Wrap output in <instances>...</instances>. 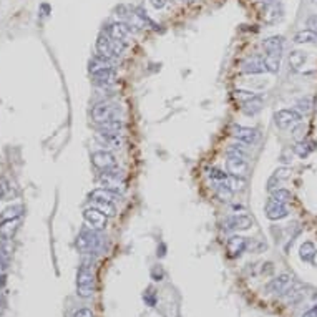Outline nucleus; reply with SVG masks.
I'll use <instances>...</instances> for the list:
<instances>
[{
  "mask_svg": "<svg viewBox=\"0 0 317 317\" xmlns=\"http://www.w3.org/2000/svg\"><path fill=\"white\" fill-rule=\"evenodd\" d=\"M23 214V206L22 205H13L5 208L2 212H0V221H7V219H18Z\"/></svg>",
  "mask_w": 317,
  "mask_h": 317,
  "instance_id": "5701e85b",
  "label": "nucleus"
},
{
  "mask_svg": "<svg viewBox=\"0 0 317 317\" xmlns=\"http://www.w3.org/2000/svg\"><path fill=\"white\" fill-rule=\"evenodd\" d=\"M294 151L297 156H301V158H306L307 155L311 153V148L307 143H302V141H297V145L294 146Z\"/></svg>",
  "mask_w": 317,
  "mask_h": 317,
  "instance_id": "c9c22d12",
  "label": "nucleus"
},
{
  "mask_svg": "<svg viewBox=\"0 0 317 317\" xmlns=\"http://www.w3.org/2000/svg\"><path fill=\"white\" fill-rule=\"evenodd\" d=\"M92 77H93V82L97 85H100V87H108V85L115 83L116 72H115V68H113V67H106V68L100 70V72L93 73Z\"/></svg>",
  "mask_w": 317,
  "mask_h": 317,
  "instance_id": "2eb2a0df",
  "label": "nucleus"
},
{
  "mask_svg": "<svg viewBox=\"0 0 317 317\" xmlns=\"http://www.w3.org/2000/svg\"><path fill=\"white\" fill-rule=\"evenodd\" d=\"M97 52H98V55H100V56H103V58H106L110 61H113L116 58L115 52H113V40H111V37L106 34V32H103V34H100V37H98Z\"/></svg>",
  "mask_w": 317,
  "mask_h": 317,
  "instance_id": "9d476101",
  "label": "nucleus"
},
{
  "mask_svg": "<svg viewBox=\"0 0 317 317\" xmlns=\"http://www.w3.org/2000/svg\"><path fill=\"white\" fill-rule=\"evenodd\" d=\"M244 178L243 176H234V174H229L228 179H226V186H228L231 191L236 193V191H241V189L244 188Z\"/></svg>",
  "mask_w": 317,
  "mask_h": 317,
  "instance_id": "c756f323",
  "label": "nucleus"
},
{
  "mask_svg": "<svg viewBox=\"0 0 317 317\" xmlns=\"http://www.w3.org/2000/svg\"><path fill=\"white\" fill-rule=\"evenodd\" d=\"M246 246H248L246 238H243V236H231L228 243H226V249H228L231 258H238L244 253Z\"/></svg>",
  "mask_w": 317,
  "mask_h": 317,
  "instance_id": "4468645a",
  "label": "nucleus"
},
{
  "mask_svg": "<svg viewBox=\"0 0 317 317\" xmlns=\"http://www.w3.org/2000/svg\"><path fill=\"white\" fill-rule=\"evenodd\" d=\"M106 34L111 37L113 40H121L125 42L126 37L130 35V25L125 22H115L106 28Z\"/></svg>",
  "mask_w": 317,
  "mask_h": 317,
  "instance_id": "dca6fc26",
  "label": "nucleus"
},
{
  "mask_svg": "<svg viewBox=\"0 0 317 317\" xmlns=\"http://www.w3.org/2000/svg\"><path fill=\"white\" fill-rule=\"evenodd\" d=\"M150 2H151V5L156 8V10H161V8L166 5L168 0H150Z\"/></svg>",
  "mask_w": 317,
  "mask_h": 317,
  "instance_id": "ea45409f",
  "label": "nucleus"
},
{
  "mask_svg": "<svg viewBox=\"0 0 317 317\" xmlns=\"http://www.w3.org/2000/svg\"><path fill=\"white\" fill-rule=\"evenodd\" d=\"M228 176H229V173H224V171H221V169H217V168H212L210 171V178L216 184H226V179H228Z\"/></svg>",
  "mask_w": 317,
  "mask_h": 317,
  "instance_id": "473e14b6",
  "label": "nucleus"
},
{
  "mask_svg": "<svg viewBox=\"0 0 317 317\" xmlns=\"http://www.w3.org/2000/svg\"><path fill=\"white\" fill-rule=\"evenodd\" d=\"M73 317H93V312L90 309H78Z\"/></svg>",
  "mask_w": 317,
  "mask_h": 317,
  "instance_id": "58836bf2",
  "label": "nucleus"
},
{
  "mask_svg": "<svg viewBox=\"0 0 317 317\" xmlns=\"http://www.w3.org/2000/svg\"><path fill=\"white\" fill-rule=\"evenodd\" d=\"M241 108H243V113H244V115L254 116L256 113L261 111V108H263V97H261V95H256V97L251 98L249 102H246Z\"/></svg>",
  "mask_w": 317,
  "mask_h": 317,
  "instance_id": "412c9836",
  "label": "nucleus"
},
{
  "mask_svg": "<svg viewBox=\"0 0 317 317\" xmlns=\"http://www.w3.org/2000/svg\"><path fill=\"white\" fill-rule=\"evenodd\" d=\"M226 229L231 231H246L253 226V219L248 214H234L226 219Z\"/></svg>",
  "mask_w": 317,
  "mask_h": 317,
  "instance_id": "ddd939ff",
  "label": "nucleus"
},
{
  "mask_svg": "<svg viewBox=\"0 0 317 317\" xmlns=\"http://www.w3.org/2000/svg\"><path fill=\"white\" fill-rule=\"evenodd\" d=\"M301 120H302V115L296 108H292V110L291 108H284V110H279L276 115H274V123H276V126L281 130L291 128V126L301 123Z\"/></svg>",
  "mask_w": 317,
  "mask_h": 317,
  "instance_id": "39448f33",
  "label": "nucleus"
},
{
  "mask_svg": "<svg viewBox=\"0 0 317 317\" xmlns=\"http://www.w3.org/2000/svg\"><path fill=\"white\" fill-rule=\"evenodd\" d=\"M296 44H317V32H312L309 28L297 32L294 35Z\"/></svg>",
  "mask_w": 317,
  "mask_h": 317,
  "instance_id": "b1692460",
  "label": "nucleus"
},
{
  "mask_svg": "<svg viewBox=\"0 0 317 317\" xmlns=\"http://www.w3.org/2000/svg\"><path fill=\"white\" fill-rule=\"evenodd\" d=\"M264 210H266L267 219H271V221H279V219H282V217H286L287 214H289L286 205H282V203H279V201H274L272 198L271 200H267Z\"/></svg>",
  "mask_w": 317,
  "mask_h": 317,
  "instance_id": "f8f14e48",
  "label": "nucleus"
},
{
  "mask_svg": "<svg viewBox=\"0 0 317 317\" xmlns=\"http://www.w3.org/2000/svg\"><path fill=\"white\" fill-rule=\"evenodd\" d=\"M289 284H291V277L284 274V276H279L277 279H274V281L267 286V289L271 292H282L287 289Z\"/></svg>",
  "mask_w": 317,
  "mask_h": 317,
  "instance_id": "a878e982",
  "label": "nucleus"
},
{
  "mask_svg": "<svg viewBox=\"0 0 317 317\" xmlns=\"http://www.w3.org/2000/svg\"><path fill=\"white\" fill-rule=\"evenodd\" d=\"M249 169L248 158H243V156H228L226 159V171L229 174H234V176H244Z\"/></svg>",
  "mask_w": 317,
  "mask_h": 317,
  "instance_id": "1a4fd4ad",
  "label": "nucleus"
},
{
  "mask_svg": "<svg viewBox=\"0 0 317 317\" xmlns=\"http://www.w3.org/2000/svg\"><path fill=\"white\" fill-rule=\"evenodd\" d=\"M256 97V93L249 92V90H236L234 92V98L238 100V103H241V105H244L246 102H249L251 98Z\"/></svg>",
  "mask_w": 317,
  "mask_h": 317,
  "instance_id": "72a5a7b5",
  "label": "nucleus"
},
{
  "mask_svg": "<svg viewBox=\"0 0 317 317\" xmlns=\"http://www.w3.org/2000/svg\"><path fill=\"white\" fill-rule=\"evenodd\" d=\"M18 224H20V221H18V219L0 221V236H2L5 241L12 239L13 234H15V231L18 229Z\"/></svg>",
  "mask_w": 317,
  "mask_h": 317,
  "instance_id": "a211bd4d",
  "label": "nucleus"
},
{
  "mask_svg": "<svg viewBox=\"0 0 317 317\" xmlns=\"http://www.w3.org/2000/svg\"><path fill=\"white\" fill-rule=\"evenodd\" d=\"M263 49L264 52H269V53H281L284 49V39L279 35L269 37L263 42Z\"/></svg>",
  "mask_w": 317,
  "mask_h": 317,
  "instance_id": "6ab92c4d",
  "label": "nucleus"
},
{
  "mask_svg": "<svg viewBox=\"0 0 317 317\" xmlns=\"http://www.w3.org/2000/svg\"><path fill=\"white\" fill-rule=\"evenodd\" d=\"M2 196H3V186L0 184V198H2Z\"/></svg>",
  "mask_w": 317,
  "mask_h": 317,
  "instance_id": "37998d69",
  "label": "nucleus"
},
{
  "mask_svg": "<svg viewBox=\"0 0 317 317\" xmlns=\"http://www.w3.org/2000/svg\"><path fill=\"white\" fill-rule=\"evenodd\" d=\"M121 108L116 103H110V102H102L97 103L92 108V120L97 123V125H102L105 121L115 120V118L120 116Z\"/></svg>",
  "mask_w": 317,
  "mask_h": 317,
  "instance_id": "20e7f679",
  "label": "nucleus"
},
{
  "mask_svg": "<svg viewBox=\"0 0 317 317\" xmlns=\"http://www.w3.org/2000/svg\"><path fill=\"white\" fill-rule=\"evenodd\" d=\"M92 203L93 208H97V210H100L103 214H106L108 217L115 216L116 214V208H115V203L113 201H105V200H95V201H90Z\"/></svg>",
  "mask_w": 317,
  "mask_h": 317,
  "instance_id": "4be33fe9",
  "label": "nucleus"
},
{
  "mask_svg": "<svg viewBox=\"0 0 317 317\" xmlns=\"http://www.w3.org/2000/svg\"><path fill=\"white\" fill-rule=\"evenodd\" d=\"M312 263H314V264H316V266H317V251H316V254H314V258H312Z\"/></svg>",
  "mask_w": 317,
  "mask_h": 317,
  "instance_id": "79ce46f5",
  "label": "nucleus"
},
{
  "mask_svg": "<svg viewBox=\"0 0 317 317\" xmlns=\"http://www.w3.org/2000/svg\"><path fill=\"white\" fill-rule=\"evenodd\" d=\"M271 198L274 201H279V203H282V205H286L287 201H291V191H287V189H284V188H279V189H274V191L271 193Z\"/></svg>",
  "mask_w": 317,
  "mask_h": 317,
  "instance_id": "7c9ffc66",
  "label": "nucleus"
},
{
  "mask_svg": "<svg viewBox=\"0 0 317 317\" xmlns=\"http://www.w3.org/2000/svg\"><path fill=\"white\" fill-rule=\"evenodd\" d=\"M306 60H307V56H306L304 52H301V50L291 52V55H289V65L294 70H299L302 65L306 63Z\"/></svg>",
  "mask_w": 317,
  "mask_h": 317,
  "instance_id": "cd10ccee",
  "label": "nucleus"
},
{
  "mask_svg": "<svg viewBox=\"0 0 317 317\" xmlns=\"http://www.w3.org/2000/svg\"><path fill=\"white\" fill-rule=\"evenodd\" d=\"M103 246V238L100 231H95L90 228L82 229V233L77 238V249L83 254H92L100 251Z\"/></svg>",
  "mask_w": 317,
  "mask_h": 317,
  "instance_id": "f257e3e1",
  "label": "nucleus"
},
{
  "mask_svg": "<svg viewBox=\"0 0 317 317\" xmlns=\"http://www.w3.org/2000/svg\"><path fill=\"white\" fill-rule=\"evenodd\" d=\"M106 67H111V61L110 60H106V58H103V56L100 55H95L92 60H90V73H97V72H100V70L103 68H106Z\"/></svg>",
  "mask_w": 317,
  "mask_h": 317,
  "instance_id": "393cba45",
  "label": "nucleus"
},
{
  "mask_svg": "<svg viewBox=\"0 0 317 317\" xmlns=\"http://www.w3.org/2000/svg\"><path fill=\"white\" fill-rule=\"evenodd\" d=\"M272 176H276L279 181H286V179H289L291 178V169L289 168H279V169H276V171H274V174Z\"/></svg>",
  "mask_w": 317,
  "mask_h": 317,
  "instance_id": "e433bc0d",
  "label": "nucleus"
},
{
  "mask_svg": "<svg viewBox=\"0 0 317 317\" xmlns=\"http://www.w3.org/2000/svg\"><path fill=\"white\" fill-rule=\"evenodd\" d=\"M316 254V246L311 243V241H306L304 244L301 246L299 249V256L302 261H312V258H314Z\"/></svg>",
  "mask_w": 317,
  "mask_h": 317,
  "instance_id": "c85d7f7f",
  "label": "nucleus"
},
{
  "mask_svg": "<svg viewBox=\"0 0 317 317\" xmlns=\"http://www.w3.org/2000/svg\"><path fill=\"white\" fill-rule=\"evenodd\" d=\"M106 214H103L100 210H97V208H87V210L83 211V219L85 223L90 229H95V231H103L106 228Z\"/></svg>",
  "mask_w": 317,
  "mask_h": 317,
  "instance_id": "423d86ee",
  "label": "nucleus"
},
{
  "mask_svg": "<svg viewBox=\"0 0 317 317\" xmlns=\"http://www.w3.org/2000/svg\"><path fill=\"white\" fill-rule=\"evenodd\" d=\"M263 60H264V67L269 73H277L279 68H281V53H266L263 55Z\"/></svg>",
  "mask_w": 317,
  "mask_h": 317,
  "instance_id": "aec40b11",
  "label": "nucleus"
},
{
  "mask_svg": "<svg viewBox=\"0 0 317 317\" xmlns=\"http://www.w3.org/2000/svg\"><path fill=\"white\" fill-rule=\"evenodd\" d=\"M231 135L234 136V138H238V141L244 145H254L259 141V130L256 128H249V126H243V125H234L233 130H231Z\"/></svg>",
  "mask_w": 317,
  "mask_h": 317,
  "instance_id": "0eeeda50",
  "label": "nucleus"
},
{
  "mask_svg": "<svg viewBox=\"0 0 317 317\" xmlns=\"http://www.w3.org/2000/svg\"><path fill=\"white\" fill-rule=\"evenodd\" d=\"M186 2H189V3H193V2H196V0H186Z\"/></svg>",
  "mask_w": 317,
  "mask_h": 317,
  "instance_id": "c03bdc74",
  "label": "nucleus"
},
{
  "mask_svg": "<svg viewBox=\"0 0 317 317\" xmlns=\"http://www.w3.org/2000/svg\"><path fill=\"white\" fill-rule=\"evenodd\" d=\"M304 317H317V306L314 307V309H311L307 314H304Z\"/></svg>",
  "mask_w": 317,
  "mask_h": 317,
  "instance_id": "a19ab883",
  "label": "nucleus"
},
{
  "mask_svg": "<svg viewBox=\"0 0 317 317\" xmlns=\"http://www.w3.org/2000/svg\"><path fill=\"white\" fill-rule=\"evenodd\" d=\"M100 183H102L103 188L108 189V191H111V193H115V195H118V196L126 191L125 176H123V173L116 168L103 171L100 174Z\"/></svg>",
  "mask_w": 317,
  "mask_h": 317,
  "instance_id": "f03ea898",
  "label": "nucleus"
},
{
  "mask_svg": "<svg viewBox=\"0 0 317 317\" xmlns=\"http://www.w3.org/2000/svg\"><path fill=\"white\" fill-rule=\"evenodd\" d=\"M314 3H317V0H314Z\"/></svg>",
  "mask_w": 317,
  "mask_h": 317,
  "instance_id": "a18cd8bd",
  "label": "nucleus"
},
{
  "mask_svg": "<svg viewBox=\"0 0 317 317\" xmlns=\"http://www.w3.org/2000/svg\"><path fill=\"white\" fill-rule=\"evenodd\" d=\"M241 70H243L246 75H261L264 72H267L266 67H264L263 56H259V55L246 58L243 63H241Z\"/></svg>",
  "mask_w": 317,
  "mask_h": 317,
  "instance_id": "9b49d317",
  "label": "nucleus"
},
{
  "mask_svg": "<svg viewBox=\"0 0 317 317\" xmlns=\"http://www.w3.org/2000/svg\"><path fill=\"white\" fill-rule=\"evenodd\" d=\"M77 291L80 297H92L95 291V274L90 264L83 263L78 269L77 277Z\"/></svg>",
  "mask_w": 317,
  "mask_h": 317,
  "instance_id": "7ed1b4c3",
  "label": "nucleus"
},
{
  "mask_svg": "<svg viewBox=\"0 0 317 317\" xmlns=\"http://www.w3.org/2000/svg\"><path fill=\"white\" fill-rule=\"evenodd\" d=\"M296 110L299 111L301 115H309L312 110V98L306 97V98H302V100H299L296 105Z\"/></svg>",
  "mask_w": 317,
  "mask_h": 317,
  "instance_id": "2f4dec72",
  "label": "nucleus"
},
{
  "mask_svg": "<svg viewBox=\"0 0 317 317\" xmlns=\"http://www.w3.org/2000/svg\"><path fill=\"white\" fill-rule=\"evenodd\" d=\"M92 163L95 168L102 169V171H106V169H113L116 168V158L115 155L110 153V151H95L92 155Z\"/></svg>",
  "mask_w": 317,
  "mask_h": 317,
  "instance_id": "6e6552de",
  "label": "nucleus"
},
{
  "mask_svg": "<svg viewBox=\"0 0 317 317\" xmlns=\"http://www.w3.org/2000/svg\"><path fill=\"white\" fill-rule=\"evenodd\" d=\"M306 130H307V126H304V125H302V123H297V125L292 126V138H294L296 141L304 140V136H306Z\"/></svg>",
  "mask_w": 317,
  "mask_h": 317,
  "instance_id": "f704fd0d",
  "label": "nucleus"
},
{
  "mask_svg": "<svg viewBox=\"0 0 317 317\" xmlns=\"http://www.w3.org/2000/svg\"><path fill=\"white\" fill-rule=\"evenodd\" d=\"M306 25L309 27V30H312V32H317V15H311L309 18H307Z\"/></svg>",
  "mask_w": 317,
  "mask_h": 317,
  "instance_id": "4c0bfd02",
  "label": "nucleus"
},
{
  "mask_svg": "<svg viewBox=\"0 0 317 317\" xmlns=\"http://www.w3.org/2000/svg\"><path fill=\"white\" fill-rule=\"evenodd\" d=\"M123 130V121L120 118H115V120L105 121L100 125V131H105V133H113V135H120V131Z\"/></svg>",
  "mask_w": 317,
  "mask_h": 317,
  "instance_id": "bb28decb",
  "label": "nucleus"
},
{
  "mask_svg": "<svg viewBox=\"0 0 317 317\" xmlns=\"http://www.w3.org/2000/svg\"><path fill=\"white\" fill-rule=\"evenodd\" d=\"M95 140L100 145H103L105 148H120L121 146V138L120 135H113V133H105V131H98L95 135Z\"/></svg>",
  "mask_w": 317,
  "mask_h": 317,
  "instance_id": "f3484780",
  "label": "nucleus"
}]
</instances>
